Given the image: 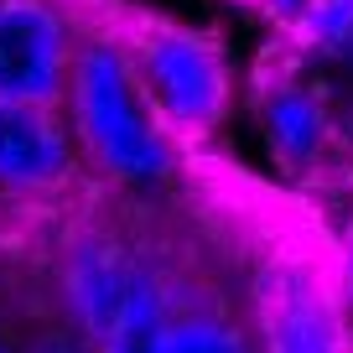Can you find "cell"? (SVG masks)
I'll return each mask as SVG.
<instances>
[{
  "instance_id": "5b68a950",
  "label": "cell",
  "mask_w": 353,
  "mask_h": 353,
  "mask_svg": "<svg viewBox=\"0 0 353 353\" xmlns=\"http://www.w3.org/2000/svg\"><path fill=\"white\" fill-rule=\"evenodd\" d=\"M0 188L16 198H63L73 188V141L57 104H0Z\"/></svg>"
},
{
  "instance_id": "52a82bcc",
  "label": "cell",
  "mask_w": 353,
  "mask_h": 353,
  "mask_svg": "<svg viewBox=\"0 0 353 353\" xmlns=\"http://www.w3.org/2000/svg\"><path fill=\"white\" fill-rule=\"evenodd\" d=\"M130 353H254L250 338L213 307H172L161 327Z\"/></svg>"
},
{
  "instance_id": "ba28073f",
  "label": "cell",
  "mask_w": 353,
  "mask_h": 353,
  "mask_svg": "<svg viewBox=\"0 0 353 353\" xmlns=\"http://www.w3.org/2000/svg\"><path fill=\"white\" fill-rule=\"evenodd\" d=\"M286 32L307 52H343L353 47V0H307Z\"/></svg>"
},
{
  "instance_id": "8fae6325",
  "label": "cell",
  "mask_w": 353,
  "mask_h": 353,
  "mask_svg": "<svg viewBox=\"0 0 353 353\" xmlns=\"http://www.w3.org/2000/svg\"><path fill=\"white\" fill-rule=\"evenodd\" d=\"M0 353H6V348H0Z\"/></svg>"
},
{
  "instance_id": "7a4b0ae2",
  "label": "cell",
  "mask_w": 353,
  "mask_h": 353,
  "mask_svg": "<svg viewBox=\"0 0 353 353\" xmlns=\"http://www.w3.org/2000/svg\"><path fill=\"white\" fill-rule=\"evenodd\" d=\"M68 99H73V130L83 141L88 161L114 182H156L172 172L176 141L156 120L145 88L135 83L120 42L110 32L83 42L73 52L68 73Z\"/></svg>"
},
{
  "instance_id": "30bf717a",
  "label": "cell",
  "mask_w": 353,
  "mask_h": 353,
  "mask_svg": "<svg viewBox=\"0 0 353 353\" xmlns=\"http://www.w3.org/2000/svg\"><path fill=\"white\" fill-rule=\"evenodd\" d=\"M338 286H343V296L353 301V219H348V229H343V239H338Z\"/></svg>"
},
{
  "instance_id": "277c9868",
  "label": "cell",
  "mask_w": 353,
  "mask_h": 353,
  "mask_svg": "<svg viewBox=\"0 0 353 353\" xmlns=\"http://www.w3.org/2000/svg\"><path fill=\"white\" fill-rule=\"evenodd\" d=\"M73 52L68 16L52 0H0V104H57Z\"/></svg>"
},
{
  "instance_id": "9c48e42d",
  "label": "cell",
  "mask_w": 353,
  "mask_h": 353,
  "mask_svg": "<svg viewBox=\"0 0 353 353\" xmlns=\"http://www.w3.org/2000/svg\"><path fill=\"white\" fill-rule=\"evenodd\" d=\"M234 6H244V11H260V16H270V21L286 32L291 21H296V11L307 6V0H234Z\"/></svg>"
},
{
  "instance_id": "3957f363",
  "label": "cell",
  "mask_w": 353,
  "mask_h": 353,
  "mask_svg": "<svg viewBox=\"0 0 353 353\" xmlns=\"http://www.w3.org/2000/svg\"><path fill=\"white\" fill-rule=\"evenodd\" d=\"M265 353H353L343 291L307 254H270L254 276Z\"/></svg>"
},
{
  "instance_id": "8992f818",
  "label": "cell",
  "mask_w": 353,
  "mask_h": 353,
  "mask_svg": "<svg viewBox=\"0 0 353 353\" xmlns=\"http://www.w3.org/2000/svg\"><path fill=\"white\" fill-rule=\"evenodd\" d=\"M254 110L265 120V135H270V151L286 166H312L322 156V141H327V114H322L317 94L307 83H296L291 73H260L254 78Z\"/></svg>"
},
{
  "instance_id": "6da1fadb",
  "label": "cell",
  "mask_w": 353,
  "mask_h": 353,
  "mask_svg": "<svg viewBox=\"0 0 353 353\" xmlns=\"http://www.w3.org/2000/svg\"><path fill=\"white\" fill-rule=\"evenodd\" d=\"M110 37L120 42L135 83L145 88V99H151L156 120L166 125V135L176 141V151L213 141L234 94L223 47L172 16L141 11V6L110 11Z\"/></svg>"
}]
</instances>
